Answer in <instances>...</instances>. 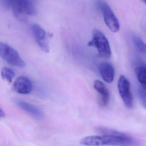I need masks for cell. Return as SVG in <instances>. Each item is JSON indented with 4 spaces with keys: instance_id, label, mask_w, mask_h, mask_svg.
<instances>
[{
    "instance_id": "6da1fadb",
    "label": "cell",
    "mask_w": 146,
    "mask_h": 146,
    "mask_svg": "<svg viewBox=\"0 0 146 146\" xmlns=\"http://www.w3.org/2000/svg\"><path fill=\"white\" fill-rule=\"evenodd\" d=\"M80 144L83 145L98 146H129L136 145L133 138L124 133L119 135H102L88 136L82 139Z\"/></svg>"
},
{
    "instance_id": "7a4b0ae2",
    "label": "cell",
    "mask_w": 146,
    "mask_h": 146,
    "mask_svg": "<svg viewBox=\"0 0 146 146\" xmlns=\"http://www.w3.org/2000/svg\"><path fill=\"white\" fill-rule=\"evenodd\" d=\"M35 1V0H9V8L16 18L24 21L26 15L34 16L36 14Z\"/></svg>"
},
{
    "instance_id": "3957f363",
    "label": "cell",
    "mask_w": 146,
    "mask_h": 146,
    "mask_svg": "<svg viewBox=\"0 0 146 146\" xmlns=\"http://www.w3.org/2000/svg\"><path fill=\"white\" fill-rule=\"evenodd\" d=\"M88 45L96 48L101 57L109 58L111 56V50L108 39L101 31L98 29L93 31L92 39L88 42Z\"/></svg>"
},
{
    "instance_id": "277c9868",
    "label": "cell",
    "mask_w": 146,
    "mask_h": 146,
    "mask_svg": "<svg viewBox=\"0 0 146 146\" xmlns=\"http://www.w3.org/2000/svg\"><path fill=\"white\" fill-rule=\"evenodd\" d=\"M96 5L102 13L105 23L108 28L113 32H118L120 28V23L107 3L104 0H97Z\"/></svg>"
},
{
    "instance_id": "5b68a950",
    "label": "cell",
    "mask_w": 146,
    "mask_h": 146,
    "mask_svg": "<svg viewBox=\"0 0 146 146\" xmlns=\"http://www.w3.org/2000/svg\"><path fill=\"white\" fill-rule=\"evenodd\" d=\"M0 57L12 66L24 68L26 64L18 51L6 43L0 42Z\"/></svg>"
},
{
    "instance_id": "8992f818",
    "label": "cell",
    "mask_w": 146,
    "mask_h": 146,
    "mask_svg": "<svg viewBox=\"0 0 146 146\" xmlns=\"http://www.w3.org/2000/svg\"><path fill=\"white\" fill-rule=\"evenodd\" d=\"M117 87L125 106L128 109H132L133 106V99L130 91V83L124 75H121L119 77Z\"/></svg>"
},
{
    "instance_id": "52a82bcc",
    "label": "cell",
    "mask_w": 146,
    "mask_h": 146,
    "mask_svg": "<svg viewBox=\"0 0 146 146\" xmlns=\"http://www.w3.org/2000/svg\"><path fill=\"white\" fill-rule=\"evenodd\" d=\"M32 31L36 43L42 51L45 53L49 51V45L47 33L44 29L39 25L34 24L32 25Z\"/></svg>"
},
{
    "instance_id": "ba28073f",
    "label": "cell",
    "mask_w": 146,
    "mask_h": 146,
    "mask_svg": "<svg viewBox=\"0 0 146 146\" xmlns=\"http://www.w3.org/2000/svg\"><path fill=\"white\" fill-rule=\"evenodd\" d=\"M13 88L17 93L26 95L32 92L33 90V85L29 78L22 75L18 77L15 81Z\"/></svg>"
},
{
    "instance_id": "9c48e42d",
    "label": "cell",
    "mask_w": 146,
    "mask_h": 146,
    "mask_svg": "<svg viewBox=\"0 0 146 146\" xmlns=\"http://www.w3.org/2000/svg\"><path fill=\"white\" fill-rule=\"evenodd\" d=\"M13 101L19 108L34 118L37 119H41L43 118L42 112L36 106L19 99H14Z\"/></svg>"
},
{
    "instance_id": "30bf717a",
    "label": "cell",
    "mask_w": 146,
    "mask_h": 146,
    "mask_svg": "<svg viewBox=\"0 0 146 146\" xmlns=\"http://www.w3.org/2000/svg\"><path fill=\"white\" fill-rule=\"evenodd\" d=\"M99 71L103 80L108 83L113 82L115 70L113 65L108 62H104L100 65Z\"/></svg>"
},
{
    "instance_id": "8fae6325",
    "label": "cell",
    "mask_w": 146,
    "mask_h": 146,
    "mask_svg": "<svg viewBox=\"0 0 146 146\" xmlns=\"http://www.w3.org/2000/svg\"><path fill=\"white\" fill-rule=\"evenodd\" d=\"M93 87L100 96L102 105L106 106L110 101V93L106 86L99 80H96L94 82Z\"/></svg>"
},
{
    "instance_id": "7c38bea8",
    "label": "cell",
    "mask_w": 146,
    "mask_h": 146,
    "mask_svg": "<svg viewBox=\"0 0 146 146\" xmlns=\"http://www.w3.org/2000/svg\"><path fill=\"white\" fill-rule=\"evenodd\" d=\"M141 64L135 68V73L139 82L146 91V64Z\"/></svg>"
},
{
    "instance_id": "4fadbf2b",
    "label": "cell",
    "mask_w": 146,
    "mask_h": 146,
    "mask_svg": "<svg viewBox=\"0 0 146 146\" xmlns=\"http://www.w3.org/2000/svg\"><path fill=\"white\" fill-rule=\"evenodd\" d=\"M132 39L137 51L146 58V44L139 36L133 35Z\"/></svg>"
},
{
    "instance_id": "5bb4252c",
    "label": "cell",
    "mask_w": 146,
    "mask_h": 146,
    "mask_svg": "<svg viewBox=\"0 0 146 146\" xmlns=\"http://www.w3.org/2000/svg\"><path fill=\"white\" fill-rule=\"evenodd\" d=\"M1 75L4 80L10 83L15 77V73L11 69L4 67L3 68L1 71Z\"/></svg>"
},
{
    "instance_id": "9a60e30c",
    "label": "cell",
    "mask_w": 146,
    "mask_h": 146,
    "mask_svg": "<svg viewBox=\"0 0 146 146\" xmlns=\"http://www.w3.org/2000/svg\"><path fill=\"white\" fill-rule=\"evenodd\" d=\"M138 95L143 105L146 109V92L141 90H139Z\"/></svg>"
},
{
    "instance_id": "2e32d148",
    "label": "cell",
    "mask_w": 146,
    "mask_h": 146,
    "mask_svg": "<svg viewBox=\"0 0 146 146\" xmlns=\"http://www.w3.org/2000/svg\"><path fill=\"white\" fill-rule=\"evenodd\" d=\"M5 116V114L4 111L0 107V118H4Z\"/></svg>"
},
{
    "instance_id": "e0dca14e",
    "label": "cell",
    "mask_w": 146,
    "mask_h": 146,
    "mask_svg": "<svg viewBox=\"0 0 146 146\" xmlns=\"http://www.w3.org/2000/svg\"><path fill=\"white\" fill-rule=\"evenodd\" d=\"M142 1L144 3L146 4V0H142Z\"/></svg>"
}]
</instances>
